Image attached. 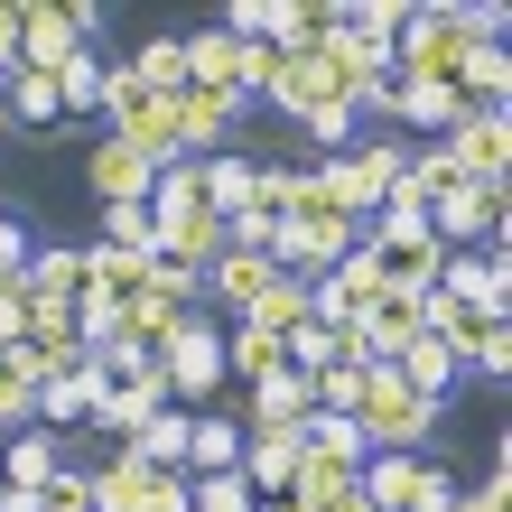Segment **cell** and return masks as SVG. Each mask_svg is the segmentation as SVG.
<instances>
[{
    "label": "cell",
    "mask_w": 512,
    "mask_h": 512,
    "mask_svg": "<svg viewBox=\"0 0 512 512\" xmlns=\"http://www.w3.org/2000/svg\"><path fill=\"white\" fill-rule=\"evenodd\" d=\"M466 56H475V38H466L457 0H410L401 38H391V84H447V94H457Z\"/></svg>",
    "instance_id": "cell-1"
},
{
    "label": "cell",
    "mask_w": 512,
    "mask_h": 512,
    "mask_svg": "<svg viewBox=\"0 0 512 512\" xmlns=\"http://www.w3.org/2000/svg\"><path fill=\"white\" fill-rule=\"evenodd\" d=\"M354 429L373 438V457H419L429 429H438V401H419L391 364H373L364 373V401H354Z\"/></svg>",
    "instance_id": "cell-2"
},
{
    "label": "cell",
    "mask_w": 512,
    "mask_h": 512,
    "mask_svg": "<svg viewBox=\"0 0 512 512\" xmlns=\"http://www.w3.org/2000/svg\"><path fill=\"white\" fill-rule=\"evenodd\" d=\"M103 10L94 0H19V66L10 75H56L75 47H94Z\"/></svg>",
    "instance_id": "cell-3"
},
{
    "label": "cell",
    "mask_w": 512,
    "mask_h": 512,
    "mask_svg": "<svg viewBox=\"0 0 512 512\" xmlns=\"http://www.w3.org/2000/svg\"><path fill=\"white\" fill-rule=\"evenodd\" d=\"M159 373H168V410L215 401V391H224V326H215V317H187V326L168 336Z\"/></svg>",
    "instance_id": "cell-4"
},
{
    "label": "cell",
    "mask_w": 512,
    "mask_h": 512,
    "mask_svg": "<svg viewBox=\"0 0 512 512\" xmlns=\"http://www.w3.org/2000/svg\"><path fill=\"white\" fill-rule=\"evenodd\" d=\"M503 205H512V187H503V177H475V187H457L447 205H429L438 252H475L485 233H503Z\"/></svg>",
    "instance_id": "cell-5"
},
{
    "label": "cell",
    "mask_w": 512,
    "mask_h": 512,
    "mask_svg": "<svg viewBox=\"0 0 512 512\" xmlns=\"http://www.w3.org/2000/svg\"><path fill=\"white\" fill-rule=\"evenodd\" d=\"M243 94H205V84H187L177 94V149L187 159H215V149H233V131H243Z\"/></svg>",
    "instance_id": "cell-6"
},
{
    "label": "cell",
    "mask_w": 512,
    "mask_h": 512,
    "mask_svg": "<svg viewBox=\"0 0 512 512\" xmlns=\"http://www.w3.org/2000/svg\"><path fill=\"white\" fill-rule=\"evenodd\" d=\"M84 187H94L103 205H149V187H159V168H149L131 140H112V131H103V140H94V159H84Z\"/></svg>",
    "instance_id": "cell-7"
},
{
    "label": "cell",
    "mask_w": 512,
    "mask_h": 512,
    "mask_svg": "<svg viewBox=\"0 0 512 512\" xmlns=\"http://www.w3.org/2000/svg\"><path fill=\"white\" fill-rule=\"evenodd\" d=\"M19 289L38 298V308H75V298H84V243H28Z\"/></svg>",
    "instance_id": "cell-8"
},
{
    "label": "cell",
    "mask_w": 512,
    "mask_h": 512,
    "mask_svg": "<svg viewBox=\"0 0 512 512\" xmlns=\"http://www.w3.org/2000/svg\"><path fill=\"white\" fill-rule=\"evenodd\" d=\"M438 149H447L466 177H503V168H512V122H503V112H457V131H447Z\"/></svg>",
    "instance_id": "cell-9"
},
{
    "label": "cell",
    "mask_w": 512,
    "mask_h": 512,
    "mask_svg": "<svg viewBox=\"0 0 512 512\" xmlns=\"http://www.w3.org/2000/svg\"><path fill=\"white\" fill-rule=\"evenodd\" d=\"M159 224V261H177V270H215V252H224V215H205V205H187V215H149Z\"/></svg>",
    "instance_id": "cell-10"
},
{
    "label": "cell",
    "mask_w": 512,
    "mask_h": 512,
    "mask_svg": "<svg viewBox=\"0 0 512 512\" xmlns=\"http://www.w3.org/2000/svg\"><path fill=\"white\" fill-rule=\"evenodd\" d=\"M159 103H168V94L131 66V56H103V122H112V140H122V131H140Z\"/></svg>",
    "instance_id": "cell-11"
},
{
    "label": "cell",
    "mask_w": 512,
    "mask_h": 512,
    "mask_svg": "<svg viewBox=\"0 0 512 512\" xmlns=\"http://www.w3.org/2000/svg\"><path fill=\"white\" fill-rule=\"evenodd\" d=\"M354 475L364 466H336V457H317V447H298V466H289V512H336L345 494H354Z\"/></svg>",
    "instance_id": "cell-12"
},
{
    "label": "cell",
    "mask_w": 512,
    "mask_h": 512,
    "mask_svg": "<svg viewBox=\"0 0 512 512\" xmlns=\"http://www.w3.org/2000/svg\"><path fill=\"white\" fill-rule=\"evenodd\" d=\"M447 354H457L466 373H512V317L503 308H466V326L447 336Z\"/></svg>",
    "instance_id": "cell-13"
},
{
    "label": "cell",
    "mask_w": 512,
    "mask_h": 512,
    "mask_svg": "<svg viewBox=\"0 0 512 512\" xmlns=\"http://www.w3.org/2000/svg\"><path fill=\"white\" fill-rule=\"evenodd\" d=\"M66 466V438H47V429H19V438H0V485L10 494H47V475Z\"/></svg>",
    "instance_id": "cell-14"
},
{
    "label": "cell",
    "mask_w": 512,
    "mask_h": 512,
    "mask_svg": "<svg viewBox=\"0 0 512 512\" xmlns=\"http://www.w3.org/2000/svg\"><path fill=\"white\" fill-rule=\"evenodd\" d=\"M94 391H103L94 354H84L75 373H47V382H38V429L56 438V429H75V419H94Z\"/></svg>",
    "instance_id": "cell-15"
},
{
    "label": "cell",
    "mask_w": 512,
    "mask_h": 512,
    "mask_svg": "<svg viewBox=\"0 0 512 512\" xmlns=\"http://www.w3.org/2000/svg\"><path fill=\"white\" fill-rule=\"evenodd\" d=\"M140 289H149V261H140V252H103V243H84V298H94V308H131Z\"/></svg>",
    "instance_id": "cell-16"
},
{
    "label": "cell",
    "mask_w": 512,
    "mask_h": 512,
    "mask_svg": "<svg viewBox=\"0 0 512 512\" xmlns=\"http://www.w3.org/2000/svg\"><path fill=\"white\" fill-rule=\"evenodd\" d=\"M419 475H429V457H364L354 494H364L373 512H419Z\"/></svg>",
    "instance_id": "cell-17"
},
{
    "label": "cell",
    "mask_w": 512,
    "mask_h": 512,
    "mask_svg": "<svg viewBox=\"0 0 512 512\" xmlns=\"http://www.w3.org/2000/svg\"><path fill=\"white\" fill-rule=\"evenodd\" d=\"M233 466H243V419L196 410L187 419V475H233Z\"/></svg>",
    "instance_id": "cell-18"
},
{
    "label": "cell",
    "mask_w": 512,
    "mask_h": 512,
    "mask_svg": "<svg viewBox=\"0 0 512 512\" xmlns=\"http://www.w3.org/2000/svg\"><path fill=\"white\" fill-rule=\"evenodd\" d=\"M391 373H401V382L419 391V401H438V410H447V391L466 382V364H457V354H447L438 336H419V345H401V354H391Z\"/></svg>",
    "instance_id": "cell-19"
},
{
    "label": "cell",
    "mask_w": 512,
    "mask_h": 512,
    "mask_svg": "<svg viewBox=\"0 0 512 512\" xmlns=\"http://www.w3.org/2000/svg\"><path fill=\"white\" fill-rule=\"evenodd\" d=\"M270 280H280V261H270V252H233V243L215 252V270H205V289H215V298H224V308H233V317H243V308H252V298L270 289Z\"/></svg>",
    "instance_id": "cell-20"
},
{
    "label": "cell",
    "mask_w": 512,
    "mask_h": 512,
    "mask_svg": "<svg viewBox=\"0 0 512 512\" xmlns=\"http://www.w3.org/2000/svg\"><path fill=\"white\" fill-rule=\"evenodd\" d=\"M364 345H373V364H391L401 345H419V289H382L373 308H364Z\"/></svg>",
    "instance_id": "cell-21"
},
{
    "label": "cell",
    "mask_w": 512,
    "mask_h": 512,
    "mask_svg": "<svg viewBox=\"0 0 512 512\" xmlns=\"http://www.w3.org/2000/svg\"><path fill=\"white\" fill-rule=\"evenodd\" d=\"M243 326H261V336H280V345L298 336V326H317V317H308V280H289V270H280V280L243 308Z\"/></svg>",
    "instance_id": "cell-22"
},
{
    "label": "cell",
    "mask_w": 512,
    "mask_h": 512,
    "mask_svg": "<svg viewBox=\"0 0 512 512\" xmlns=\"http://www.w3.org/2000/svg\"><path fill=\"white\" fill-rule=\"evenodd\" d=\"M289 364V345L280 336H261V326H243V317H233V336H224V382H270V373H280Z\"/></svg>",
    "instance_id": "cell-23"
},
{
    "label": "cell",
    "mask_w": 512,
    "mask_h": 512,
    "mask_svg": "<svg viewBox=\"0 0 512 512\" xmlns=\"http://www.w3.org/2000/svg\"><path fill=\"white\" fill-rule=\"evenodd\" d=\"M84 485H94V512H140V494H149V466L131 457V447H112L103 466H84Z\"/></svg>",
    "instance_id": "cell-24"
},
{
    "label": "cell",
    "mask_w": 512,
    "mask_h": 512,
    "mask_svg": "<svg viewBox=\"0 0 512 512\" xmlns=\"http://www.w3.org/2000/svg\"><path fill=\"white\" fill-rule=\"evenodd\" d=\"M457 112L466 103L447 94V84H391V122H401V131H438L447 140V131H457Z\"/></svg>",
    "instance_id": "cell-25"
},
{
    "label": "cell",
    "mask_w": 512,
    "mask_h": 512,
    "mask_svg": "<svg viewBox=\"0 0 512 512\" xmlns=\"http://www.w3.org/2000/svg\"><path fill=\"white\" fill-rule=\"evenodd\" d=\"M0 429H38V364H28V345H0Z\"/></svg>",
    "instance_id": "cell-26"
},
{
    "label": "cell",
    "mask_w": 512,
    "mask_h": 512,
    "mask_svg": "<svg viewBox=\"0 0 512 512\" xmlns=\"http://www.w3.org/2000/svg\"><path fill=\"white\" fill-rule=\"evenodd\" d=\"M196 177H205V215H243V205H252V159H243V149L196 159Z\"/></svg>",
    "instance_id": "cell-27"
},
{
    "label": "cell",
    "mask_w": 512,
    "mask_h": 512,
    "mask_svg": "<svg viewBox=\"0 0 512 512\" xmlns=\"http://www.w3.org/2000/svg\"><path fill=\"white\" fill-rule=\"evenodd\" d=\"M0 103H10V131H56V75H0Z\"/></svg>",
    "instance_id": "cell-28"
},
{
    "label": "cell",
    "mask_w": 512,
    "mask_h": 512,
    "mask_svg": "<svg viewBox=\"0 0 512 512\" xmlns=\"http://www.w3.org/2000/svg\"><path fill=\"white\" fill-rule=\"evenodd\" d=\"M56 112H66V122L103 112V56H94V47H75L66 66H56Z\"/></svg>",
    "instance_id": "cell-29"
},
{
    "label": "cell",
    "mask_w": 512,
    "mask_h": 512,
    "mask_svg": "<svg viewBox=\"0 0 512 512\" xmlns=\"http://www.w3.org/2000/svg\"><path fill=\"white\" fill-rule=\"evenodd\" d=\"M94 243H103V252H140V261H159V224H149V205H103Z\"/></svg>",
    "instance_id": "cell-30"
},
{
    "label": "cell",
    "mask_w": 512,
    "mask_h": 512,
    "mask_svg": "<svg viewBox=\"0 0 512 512\" xmlns=\"http://www.w3.org/2000/svg\"><path fill=\"white\" fill-rule=\"evenodd\" d=\"M261 103H280L289 122H298L308 103H326V75H317V56H280V75H270V94H261Z\"/></svg>",
    "instance_id": "cell-31"
},
{
    "label": "cell",
    "mask_w": 512,
    "mask_h": 512,
    "mask_svg": "<svg viewBox=\"0 0 512 512\" xmlns=\"http://www.w3.org/2000/svg\"><path fill=\"white\" fill-rule=\"evenodd\" d=\"M298 131H308V140L326 149V159H345V149H354V140H364V122H354V112H345L336 94H326V103H308V112H298Z\"/></svg>",
    "instance_id": "cell-32"
},
{
    "label": "cell",
    "mask_w": 512,
    "mask_h": 512,
    "mask_svg": "<svg viewBox=\"0 0 512 512\" xmlns=\"http://www.w3.org/2000/svg\"><path fill=\"white\" fill-rule=\"evenodd\" d=\"M187 512H261V494L243 485V466L233 475H187Z\"/></svg>",
    "instance_id": "cell-33"
},
{
    "label": "cell",
    "mask_w": 512,
    "mask_h": 512,
    "mask_svg": "<svg viewBox=\"0 0 512 512\" xmlns=\"http://www.w3.org/2000/svg\"><path fill=\"white\" fill-rule=\"evenodd\" d=\"M131 66L159 84V94H187V38H140V47H131Z\"/></svg>",
    "instance_id": "cell-34"
},
{
    "label": "cell",
    "mask_w": 512,
    "mask_h": 512,
    "mask_svg": "<svg viewBox=\"0 0 512 512\" xmlns=\"http://www.w3.org/2000/svg\"><path fill=\"white\" fill-rule=\"evenodd\" d=\"M289 196H298V168H252V215L280 224V215H289Z\"/></svg>",
    "instance_id": "cell-35"
},
{
    "label": "cell",
    "mask_w": 512,
    "mask_h": 512,
    "mask_svg": "<svg viewBox=\"0 0 512 512\" xmlns=\"http://www.w3.org/2000/svg\"><path fill=\"white\" fill-rule=\"evenodd\" d=\"M38 512H94V485H84V466H56V475H47V494H38Z\"/></svg>",
    "instance_id": "cell-36"
},
{
    "label": "cell",
    "mask_w": 512,
    "mask_h": 512,
    "mask_svg": "<svg viewBox=\"0 0 512 512\" xmlns=\"http://www.w3.org/2000/svg\"><path fill=\"white\" fill-rule=\"evenodd\" d=\"M28 308H38V298H28L19 280H0V345H19V336H28Z\"/></svg>",
    "instance_id": "cell-37"
},
{
    "label": "cell",
    "mask_w": 512,
    "mask_h": 512,
    "mask_svg": "<svg viewBox=\"0 0 512 512\" xmlns=\"http://www.w3.org/2000/svg\"><path fill=\"white\" fill-rule=\"evenodd\" d=\"M19 261H28V224L0 205V280H19Z\"/></svg>",
    "instance_id": "cell-38"
},
{
    "label": "cell",
    "mask_w": 512,
    "mask_h": 512,
    "mask_svg": "<svg viewBox=\"0 0 512 512\" xmlns=\"http://www.w3.org/2000/svg\"><path fill=\"white\" fill-rule=\"evenodd\" d=\"M457 512H512V494H503V457H494V475L475 494H457Z\"/></svg>",
    "instance_id": "cell-39"
},
{
    "label": "cell",
    "mask_w": 512,
    "mask_h": 512,
    "mask_svg": "<svg viewBox=\"0 0 512 512\" xmlns=\"http://www.w3.org/2000/svg\"><path fill=\"white\" fill-rule=\"evenodd\" d=\"M140 512H187V475H149V494H140Z\"/></svg>",
    "instance_id": "cell-40"
},
{
    "label": "cell",
    "mask_w": 512,
    "mask_h": 512,
    "mask_svg": "<svg viewBox=\"0 0 512 512\" xmlns=\"http://www.w3.org/2000/svg\"><path fill=\"white\" fill-rule=\"evenodd\" d=\"M19 66V0H0V75Z\"/></svg>",
    "instance_id": "cell-41"
},
{
    "label": "cell",
    "mask_w": 512,
    "mask_h": 512,
    "mask_svg": "<svg viewBox=\"0 0 512 512\" xmlns=\"http://www.w3.org/2000/svg\"><path fill=\"white\" fill-rule=\"evenodd\" d=\"M0 512H38V494H10V485H0Z\"/></svg>",
    "instance_id": "cell-42"
},
{
    "label": "cell",
    "mask_w": 512,
    "mask_h": 512,
    "mask_svg": "<svg viewBox=\"0 0 512 512\" xmlns=\"http://www.w3.org/2000/svg\"><path fill=\"white\" fill-rule=\"evenodd\" d=\"M0 140H10V103H0Z\"/></svg>",
    "instance_id": "cell-43"
},
{
    "label": "cell",
    "mask_w": 512,
    "mask_h": 512,
    "mask_svg": "<svg viewBox=\"0 0 512 512\" xmlns=\"http://www.w3.org/2000/svg\"><path fill=\"white\" fill-rule=\"evenodd\" d=\"M261 512H289V503H261Z\"/></svg>",
    "instance_id": "cell-44"
}]
</instances>
